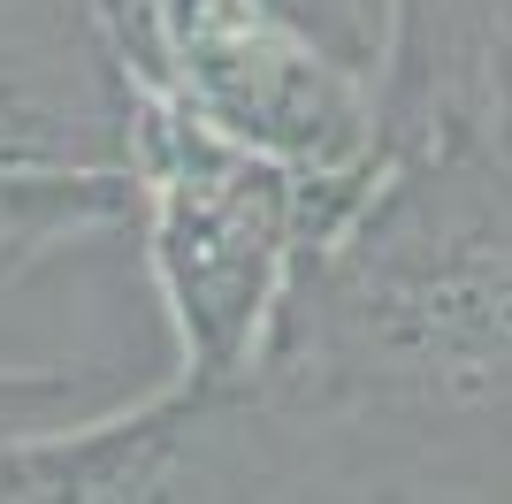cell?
I'll list each match as a JSON object with an SVG mask.
<instances>
[{
    "mask_svg": "<svg viewBox=\"0 0 512 504\" xmlns=\"http://www.w3.org/2000/svg\"><path fill=\"white\" fill-rule=\"evenodd\" d=\"M245 382L276 497H512V161L398 153Z\"/></svg>",
    "mask_w": 512,
    "mask_h": 504,
    "instance_id": "6da1fadb",
    "label": "cell"
},
{
    "mask_svg": "<svg viewBox=\"0 0 512 504\" xmlns=\"http://www.w3.org/2000/svg\"><path fill=\"white\" fill-rule=\"evenodd\" d=\"M39 275V268H31ZM23 275V283H31ZM16 298V283L0 291V306ZM169 367H138L130 344H0V443L39 436V428H62V420H85L100 405L130 398L161 382Z\"/></svg>",
    "mask_w": 512,
    "mask_h": 504,
    "instance_id": "8992f818",
    "label": "cell"
},
{
    "mask_svg": "<svg viewBox=\"0 0 512 504\" xmlns=\"http://www.w3.org/2000/svg\"><path fill=\"white\" fill-rule=\"evenodd\" d=\"M130 84H153L314 184L367 191L390 168L375 62L283 0H85Z\"/></svg>",
    "mask_w": 512,
    "mask_h": 504,
    "instance_id": "3957f363",
    "label": "cell"
},
{
    "mask_svg": "<svg viewBox=\"0 0 512 504\" xmlns=\"http://www.w3.org/2000/svg\"><path fill=\"white\" fill-rule=\"evenodd\" d=\"M130 245L146 291L169 321L176 367L199 382H237L268 352L299 260L360 207L367 191L299 176L291 161L245 146L237 130L184 100L130 84Z\"/></svg>",
    "mask_w": 512,
    "mask_h": 504,
    "instance_id": "7a4b0ae2",
    "label": "cell"
},
{
    "mask_svg": "<svg viewBox=\"0 0 512 504\" xmlns=\"http://www.w3.org/2000/svg\"><path fill=\"white\" fill-rule=\"evenodd\" d=\"M130 222V92L85 0H0V291Z\"/></svg>",
    "mask_w": 512,
    "mask_h": 504,
    "instance_id": "277c9868",
    "label": "cell"
},
{
    "mask_svg": "<svg viewBox=\"0 0 512 504\" xmlns=\"http://www.w3.org/2000/svg\"><path fill=\"white\" fill-rule=\"evenodd\" d=\"M375 92L398 153L512 161V0H383Z\"/></svg>",
    "mask_w": 512,
    "mask_h": 504,
    "instance_id": "5b68a950",
    "label": "cell"
}]
</instances>
